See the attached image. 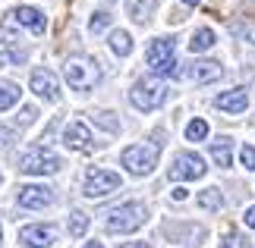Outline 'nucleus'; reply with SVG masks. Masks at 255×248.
Returning a JSON list of instances; mask_svg holds the SVG:
<instances>
[{
	"mask_svg": "<svg viewBox=\"0 0 255 248\" xmlns=\"http://www.w3.org/2000/svg\"><path fill=\"white\" fill-rule=\"evenodd\" d=\"M63 79L70 82V88H76V91H88V88H95L101 82V63L92 60V57L76 54V57H70V60L63 63Z\"/></svg>",
	"mask_w": 255,
	"mask_h": 248,
	"instance_id": "nucleus-1",
	"label": "nucleus"
},
{
	"mask_svg": "<svg viewBox=\"0 0 255 248\" xmlns=\"http://www.w3.org/2000/svg\"><path fill=\"white\" fill-rule=\"evenodd\" d=\"M148 220V211H145V204L142 201H126L120 207H111L107 211V233H132V230H139V226Z\"/></svg>",
	"mask_w": 255,
	"mask_h": 248,
	"instance_id": "nucleus-2",
	"label": "nucleus"
},
{
	"mask_svg": "<svg viewBox=\"0 0 255 248\" xmlns=\"http://www.w3.org/2000/svg\"><path fill=\"white\" fill-rule=\"evenodd\" d=\"M60 157H57L54 151H47L44 145H32L25 148L22 157H19V170L22 173H32V176H44V173H57L60 170Z\"/></svg>",
	"mask_w": 255,
	"mask_h": 248,
	"instance_id": "nucleus-3",
	"label": "nucleus"
},
{
	"mask_svg": "<svg viewBox=\"0 0 255 248\" xmlns=\"http://www.w3.org/2000/svg\"><path fill=\"white\" fill-rule=\"evenodd\" d=\"M167 97V88H164L161 79H139L129 91V101L139 107V110H158Z\"/></svg>",
	"mask_w": 255,
	"mask_h": 248,
	"instance_id": "nucleus-4",
	"label": "nucleus"
},
{
	"mask_svg": "<svg viewBox=\"0 0 255 248\" xmlns=\"http://www.w3.org/2000/svg\"><path fill=\"white\" fill-rule=\"evenodd\" d=\"M120 164L132 176H145V173H151L154 164H158V148H154V145H129L120 154Z\"/></svg>",
	"mask_w": 255,
	"mask_h": 248,
	"instance_id": "nucleus-5",
	"label": "nucleus"
},
{
	"mask_svg": "<svg viewBox=\"0 0 255 248\" xmlns=\"http://www.w3.org/2000/svg\"><path fill=\"white\" fill-rule=\"evenodd\" d=\"M145 60L158 76H176V57H173V41L167 38H154L145 51Z\"/></svg>",
	"mask_w": 255,
	"mask_h": 248,
	"instance_id": "nucleus-6",
	"label": "nucleus"
},
{
	"mask_svg": "<svg viewBox=\"0 0 255 248\" xmlns=\"http://www.w3.org/2000/svg\"><path fill=\"white\" fill-rule=\"evenodd\" d=\"M120 188V176H117L114 170H101V166H92V170L85 173V188L82 192L88 198H104Z\"/></svg>",
	"mask_w": 255,
	"mask_h": 248,
	"instance_id": "nucleus-7",
	"label": "nucleus"
},
{
	"mask_svg": "<svg viewBox=\"0 0 255 248\" xmlns=\"http://www.w3.org/2000/svg\"><path fill=\"white\" fill-rule=\"evenodd\" d=\"M205 176V161L195 151H183L176 154V161L170 164V179L173 182H186V179H199Z\"/></svg>",
	"mask_w": 255,
	"mask_h": 248,
	"instance_id": "nucleus-8",
	"label": "nucleus"
},
{
	"mask_svg": "<svg viewBox=\"0 0 255 248\" xmlns=\"http://www.w3.org/2000/svg\"><path fill=\"white\" fill-rule=\"evenodd\" d=\"M16 201H19V207H25V211H41V207H47L54 201V192L47 185H22L16 192Z\"/></svg>",
	"mask_w": 255,
	"mask_h": 248,
	"instance_id": "nucleus-9",
	"label": "nucleus"
},
{
	"mask_svg": "<svg viewBox=\"0 0 255 248\" xmlns=\"http://www.w3.org/2000/svg\"><path fill=\"white\" fill-rule=\"evenodd\" d=\"M6 19H9V22H16V25H25L32 35H44L47 32V19H44L41 9H35V6H16Z\"/></svg>",
	"mask_w": 255,
	"mask_h": 248,
	"instance_id": "nucleus-10",
	"label": "nucleus"
},
{
	"mask_svg": "<svg viewBox=\"0 0 255 248\" xmlns=\"http://www.w3.org/2000/svg\"><path fill=\"white\" fill-rule=\"evenodd\" d=\"M54 239H57V230L54 226H44V223H32V226L19 230V242L25 248H47Z\"/></svg>",
	"mask_w": 255,
	"mask_h": 248,
	"instance_id": "nucleus-11",
	"label": "nucleus"
},
{
	"mask_svg": "<svg viewBox=\"0 0 255 248\" xmlns=\"http://www.w3.org/2000/svg\"><path fill=\"white\" fill-rule=\"evenodd\" d=\"M224 76V66L218 60H195L186 66V79L195 85H205V82H218V79Z\"/></svg>",
	"mask_w": 255,
	"mask_h": 248,
	"instance_id": "nucleus-12",
	"label": "nucleus"
},
{
	"mask_svg": "<svg viewBox=\"0 0 255 248\" xmlns=\"http://www.w3.org/2000/svg\"><path fill=\"white\" fill-rule=\"evenodd\" d=\"M28 85H32V91L38 97H44V101H60V85H57V76L51 69H35Z\"/></svg>",
	"mask_w": 255,
	"mask_h": 248,
	"instance_id": "nucleus-13",
	"label": "nucleus"
},
{
	"mask_svg": "<svg viewBox=\"0 0 255 248\" xmlns=\"http://www.w3.org/2000/svg\"><path fill=\"white\" fill-rule=\"evenodd\" d=\"M63 145L70 148V151H88V148H92V132H88V126L70 123L63 129Z\"/></svg>",
	"mask_w": 255,
	"mask_h": 248,
	"instance_id": "nucleus-14",
	"label": "nucleus"
},
{
	"mask_svg": "<svg viewBox=\"0 0 255 248\" xmlns=\"http://www.w3.org/2000/svg\"><path fill=\"white\" fill-rule=\"evenodd\" d=\"M214 107H221L224 113H243L249 107V94L243 88H233V91H221L214 97Z\"/></svg>",
	"mask_w": 255,
	"mask_h": 248,
	"instance_id": "nucleus-15",
	"label": "nucleus"
},
{
	"mask_svg": "<svg viewBox=\"0 0 255 248\" xmlns=\"http://www.w3.org/2000/svg\"><path fill=\"white\" fill-rule=\"evenodd\" d=\"M154 6H158V0H129V16L139 25H145V22H148V16L154 13Z\"/></svg>",
	"mask_w": 255,
	"mask_h": 248,
	"instance_id": "nucleus-16",
	"label": "nucleus"
},
{
	"mask_svg": "<svg viewBox=\"0 0 255 248\" xmlns=\"http://www.w3.org/2000/svg\"><path fill=\"white\" fill-rule=\"evenodd\" d=\"M214 41H218V38H214V32H211V28H199V32H195V35L189 38V51H192V54L211 51V47H214Z\"/></svg>",
	"mask_w": 255,
	"mask_h": 248,
	"instance_id": "nucleus-17",
	"label": "nucleus"
},
{
	"mask_svg": "<svg viewBox=\"0 0 255 248\" xmlns=\"http://www.w3.org/2000/svg\"><path fill=\"white\" fill-rule=\"evenodd\" d=\"M111 51L117 57H129L132 54V38H129V32H123V28L111 32Z\"/></svg>",
	"mask_w": 255,
	"mask_h": 248,
	"instance_id": "nucleus-18",
	"label": "nucleus"
},
{
	"mask_svg": "<svg viewBox=\"0 0 255 248\" xmlns=\"http://www.w3.org/2000/svg\"><path fill=\"white\" fill-rule=\"evenodd\" d=\"M199 207H205V211H221L224 207L221 188H205V192H199Z\"/></svg>",
	"mask_w": 255,
	"mask_h": 248,
	"instance_id": "nucleus-19",
	"label": "nucleus"
},
{
	"mask_svg": "<svg viewBox=\"0 0 255 248\" xmlns=\"http://www.w3.org/2000/svg\"><path fill=\"white\" fill-rule=\"evenodd\" d=\"M211 157H214V164H218V166H230V161H233L230 138H221V142H214V145H211Z\"/></svg>",
	"mask_w": 255,
	"mask_h": 248,
	"instance_id": "nucleus-20",
	"label": "nucleus"
},
{
	"mask_svg": "<svg viewBox=\"0 0 255 248\" xmlns=\"http://www.w3.org/2000/svg\"><path fill=\"white\" fill-rule=\"evenodd\" d=\"M92 123L101 126L104 132H120V120H117L111 110H95V113H92Z\"/></svg>",
	"mask_w": 255,
	"mask_h": 248,
	"instance_id": "nucleus-21",
	"label": "nucleus"
},
{
	"mask_svg": "<svg viewBox=\"0 0 255 248\" xmlns=\"http://www.w3.org/2000/svg\"><path fill=\"white\" fill-rule=\"evenodd\" d=\"M16 101H19V85L3 82V85H0V110H9Z\"/></svg>",
	"mask_w": 255,
	"mask_h": 248,
	"instance_id": "nucleus-22",
	"label": "nucleus"
},
{
	"mask_svg": "<svg viewBox=\"0 0 255 248\" xmlns=\"http://www.w3.org/2000/svg\"><path fill=\"white\" fill-rule=\"evenodd\" d=\"M66 230H70V236H82V233L88 230V214L73 211V214H70V223H66Z\"/></svg>",
	"mask_w": 255,
	"mask_h": 248,
	"instance_id": "nucleus-23",
	"label": "nucleus"
},
{
	"mask_svg": "<svg viewBox=\"0 0 255 248\" xmlns=\"http://www.w3.org/2000/svg\"><path fill=\"white\" fill-rule=\"evenodd\" d=\"M205 135H208V123L205 120H192L186 126V138H189V142H202Z\"/></svg>",
	"mask_w": 255,
	"mask_h": 248,
	"instance_id": "nucleus-24",
	"label": "nucleus"
},
{
	"mask_svg": "<svg viewBox=\"0 0 255 248\" xmlns=\"http://www.w3.org/2000/svg\"><path fill=\"white\" fill-rule=\"evenodd\" d=\"M107 25H111V13H104V9L92 13V19H88V28H92V32H104Z\"/></svg>",
	"mask_w": 255,
	"mask_h": 248,
	"instance_id": "nucleus-25",
	"label": "nucleus"
},
{
	"mask_svg": "<svg viewBox=\"0 0 255 248\" xmlns=\"http://www.w3.org/2000/svg\"><path fill=\"white\" fill-rule=\"evenodd\" d=\"M221 248H252L246 236H240V233H230V236H224V242Z\"/></svg>",
	"mask_w": 255,
	"mask_h": 248,
	"instance_id": "nucleus-26",
	"label": "nucleus"
},
{
	"mask_svg": "<svg viewBox=\"0 0 255 248\" xmlns=\"http://www.w3.org/2000/svg\"><path fill=\"white\" fill-rule=\"evenodd\" d=\"M16 142V129H9V126H0V151H6L9 145Z\"/></svg>",
	"mask_w": 255,
	"mask_h": 248,
	"instance_id": "nucleus-27",
	"label": "nucleus"
},
{
	"mask_svg": "<svg viewBox=\"0 0 255 248\" xmlns=\"http://www.w3.org/2000/svg\"><path fill=\"white\" fill-rule=\"evenodd\" d=\"M240 161H243V166H246V170H255V148H252V145H243Z\"/></svg>",
	"mask_w": 255,
	"mask_h": 248,
	"instance_id": "nucleus-28",
	"label": "nucleus"
},
{
	"mask_svg": "<svg viewBox=\"0 0 255 248\" xmlns=\"http://www.w3.org/2000/svg\"><path fill=\"white\" fill-rule=\"evenodd\" d=\"M35 116H38V110H35V107H22V116H19V123H22V126H28V123H35Z\"/></svg>",
	"mask_w": 255,
	"mask_h": 248,
	"instance_id": "nucleus-29",
	"label": "nucleus"
},
{
	"mask_svg": "<svg viewBox=\"0 0 255 248\" xmlns=\"http://www.w3.org/2000/svg\"><path fill=\"white\" fill-rule=\"evenodd\" d=\"M243 220H246V226H252V230H255V207H246V214H243Z\"/></svg>",
	"mask_w": 255,
	"mask_h": 248,
	"instance_id": "nucleus-30",
	"label": "nucleus"
},
{
	"mask_svg": "<svg viewBox=\"0 0 255 248\" xmlns=\"http://www.w3.org/2000/svg\"><path fill=\"white\" fill-rule=\"evenodd\" d=\"M120 248H148L145 242H126V245H120Z\"/></svg>",
	"mask_w": 255,
	"mask_h": 248,
	"instance_id": "nucleus-31",
	"label": "nucleus"
},
{
	"mask_svg": "<svg viewBox=\"0 0 255 248\" xmlns=\"http://www.w3.org/2000/svg\"><path fill=\"white\" fill-rule=\"evenodd\" d=\"M82 248H104V245H101V242H85Z\"/></svg>",
	"mask_w": 255,
	"mask_h": 248,
	"instance_id": "nucleus-32",
	"label": "nucleus"
},
{
	"mask_svg": "<svg viewBox=\"0 0 255 248\" xmlns=\"http://www.w3.org/2000/svg\"><path fill=\"white\" fill-rule=\"evenodd\" d=\"M183 3H186V6H199L202 0H183Z\"/></svg>",
	"mask_w": 255,
	"mask_h": 248,
	"instance_id": "nucleus-33",
	"label": "nucleus"
}]
</instances>
